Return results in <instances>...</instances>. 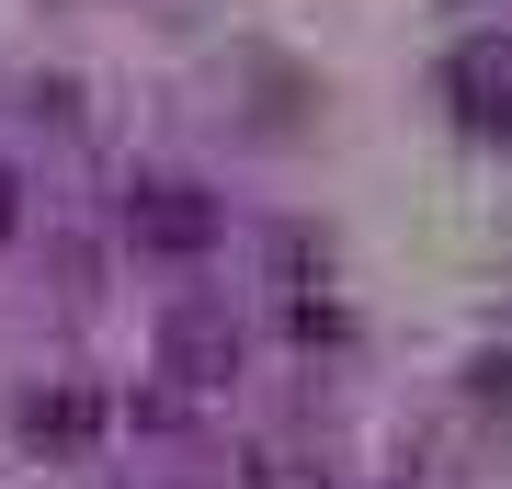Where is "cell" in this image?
Segmentation results:
<instances>
[{
	"mask_svg": "<svg viewBox=\"0 0 512 489\" xmlns=\"http://www.w3.org/2000/svg\"><path fill=\"white\" fill-rule=\"evenodd\" d=\"M23 433H35V444H92V433H103V410L80 399V387H57V399L23 410Z\"/></svg>",
	"mask_w": 512,
	"mask_h": 489,
	"instance_id": "cell-3",
	"label": "cell"
},
{
	"mask_svg": "<svg viewBox=\"0 0 512 489\" xmlns=\"http://www.w3.org/2000/svg\"><path fill=\"white\" fill-rule=\"evenodd\" d=\"M12 228H23V182L0 171V239H12Z\"/></svg>",
	"mask_w": 512,
	"mask_h": 489,
	"instance_id": "cell-4",
	"label": "cell"
},
{
	"mask_svg": "<svg viewBox=\"0 0 512 489\" xmlns=\"http://www.w3.org/2000/svg\"><path fill=\"white\" fill-rule=\"evenodd\" d=\"M160 353H171V376H183V387H228V364H239V330L183 308V319L160 330Z\"/></svg>",
	"mask_w": 512,
	"mask_h": 489,
	"instance_id": "cell-2",
	"label": "cell"
},
{
	"mask_svg": "<svg viewBox=\"0 0 512 489\" xmlns=\"http://www.w3.org/2000/svg\"><path fill=\"white\" fill-rule=\"evenodd\" d=\"M126 228L148 239V251H205V239H217V205H205L194 182H137V194H126Z\"/></svg>",
	"mask_w": 512,
	"mask_h": 489,
	"instance_id": "cell-1",
	"label": "cell"
}]
</instances>
